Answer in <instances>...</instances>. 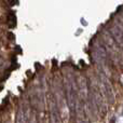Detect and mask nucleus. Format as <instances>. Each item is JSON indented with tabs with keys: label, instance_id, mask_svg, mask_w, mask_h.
<instances>
[{
	"label": "nucleus",
	"instance_id": "obj_1",
	"mask_svg": "<svg viewBox=\"0 0 123 123\" xmlns=\"http://www.w3.org/2000/svg\"><path fill=\"white\" fill-rule=\"evenodd\" d=\"M76 85H77V95H78V97H81V100H85L90 94V90H89L90 86L86 78L83 76H79L78 79H77Z\"/></svg>",
	"mask_w": 123,
	"mask_h": 123
},
{
	"label": "nucleus",
	"instance_id": "obj_2",
	"mask_svg": "<svg viewBox=\"0 0 123 123\" xmlns=\"http://www.w3.org/2000/svg\"><path fill=\"white\" fill-rule=\"evenodd\" d=\"M102 38L103 41H104V45L106 49H108L109 51L113 52V53H117V50H118V45L117 42L115 41V39L112 38V36L110 35L109 30L104 29L102 32Z\"/></svg>",
	"mask_w": 123,
	"mask_h": 123
},
{
	"label": "nucleus",
	"instance_id": "obj_3",
	"mask_svg": "<svg viewBox=\"0 0 123 123\" xmlns=\"http://www.w3.org/2000/svg\"><path fill=\"white\" fill-rule=\"evenodd\" d=\"M109 32L110 35L112 36V38L115 39V41L119 44V48H121L122 45V24H119V23H116L113 26H111L109 28Z\"/></svg>",
	"mask_w": 123,
	"mask_h": 123
},
{
	"label": "nucleus",
	"instance_id": "obj_4",
	"mask_svg": "<svg viewBox=\"0 0 123 123\" xmlns=\"http://www.w3.org/2000/svg\"><path fill=\"white\" fill-rule=\"evenodd\" d=\"M16 122H25V116H24V110L23 107L18 109L17 111V118H16Z\"/></svg>",
	"mask_w": 123,
	"mask_h": 123
},
{
	"label": "nucleus",
	"instance_id": "obj_5",
	"mask_svg": "<svg viewBox=\"0 0 123 123\" xmlns=\"http://www.w3.org/2000/svg\"><path fill=\"white\" fill-rule=\"evenodd\" d=\"M3 63H4V58L0 56V66H1V65H2V64H3Z\"/></svg>",
	"mask_w": 123,
	"mask_h": 123
},
{
	"label": "nucleus",
	"instance_id": "obj_6",
	"mask_svg": "<svg viewBox=\"0 0 123 123\" xmlns=\"http://www.w3.org/2000/svg\"><path fill=\"white\" fill-rule=\"evenodd\" d=\"M15 50H16V52H18V53H19V52H22V50L19 49L18 47H16V48H15Z\"/></svg>",
	"mask_w": 123,
	"mask_h": 123
}]
</instances>
